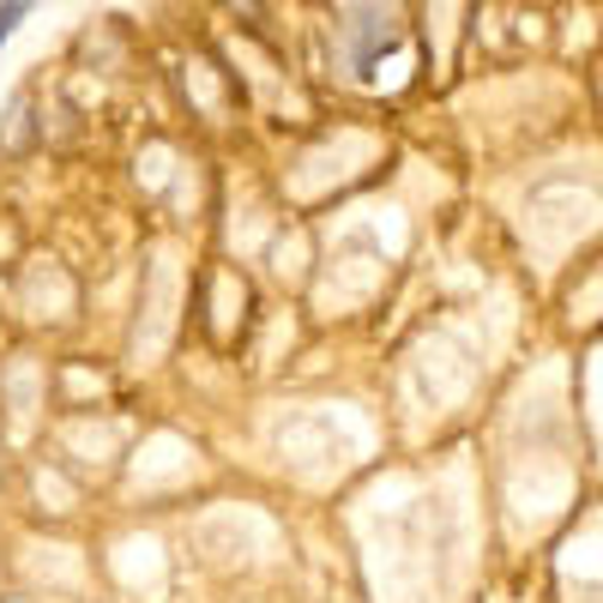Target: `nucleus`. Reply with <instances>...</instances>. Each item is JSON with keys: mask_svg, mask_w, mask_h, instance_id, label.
Wrapping results in <instances>:
<instances>
[{"mask_svg": "<svg viewBox=\"0 0 603 603\" xmlns=\"http://www.w3.org/2000/svg\"><path fill=\"white\" fill-rule=\"evenodd\" d=\"M31 7H36V0H0V43H7L12 31H19V19H24Z\"/></svg>", "mask_w": 603, "mask_h": 603, "instance_id": "1", "label": "nucleus"}]
</instances>
